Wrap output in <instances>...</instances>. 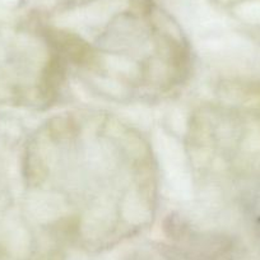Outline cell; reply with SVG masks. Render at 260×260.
<instances>
[{
  "mask_svg": "<svg viewBox=\"0 0 260 260\" xmlns=\"http://www.w3.org/2000/svg\"><path fill=\"white\" fill-rule=\"evenodd\" d=\"M45 22L67 69L110 101H164L191 73L186 37L148 0H94Z\"/></svg>",
  "mask_w": 260,
  "mask_h": 260,
  "instance_id": "cell-2",
  "label": "cell"
},
{
  "mask_svg": "<svg viewBox=\"0 0 260 260\" xmlns=\"http://www.w3.org/2000/svg\"><path fill=\"white\" fill-rule=\"evenodd\" d=\"M67 65L45 21H0V100L42 109L56 101Z\"/></svg>",
  "mask_w": 260,
  "mask_h": 260,
  "instance_id": "cell-3",
  "label": "cell"
},
{
  "mask_svg": "<svg viewBox=\"0 0 260 260\" xmlns=\"http://www.w3.org/2000/svg\"><path fill=\"white\" fill-rule=\"evenodd\" d=\"M23 174L39 217L79 234L143 227L158 208V169L138 129L106 112L47 120L28 139Z\"/></svg>",
  "mask_w": 260,
  "mask_h": 260,
  "instance_id": "cell-1",
  "label": "cell"
}]
</instances>
